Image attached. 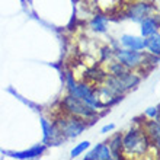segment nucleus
<instances>
[{
    "instance_id": "11",
    "label": "nucleus",
    "mask_w": 160,
    "mask_h": 160,
    "mask_svg": "<svg viewBox=\"0 0 160 160\" xmlns=\"http://www.w3.org/2000/svg\"><path fill=\"white\" fill-rule=\"evenodd\" d=\"M159 32V22L153 16H147L141 21V37H150V35Z\"/></svg>"
},
{
    "instance_id": "2",
    "label": "nucleus",
    "mask_w": 160,
    "mask_h": 160,
    "mask_svg": "<svg viewBox=\"0 0 160 160\" xmlns=\"http://www.w3.org/2000/svg\"><path fill=\"white\" fill-rule=\"evenodd\" d=\"M61 106L64 108V112H66V114L77 117V118H82L83 121L95 119L98 115V111L95 109V108H92V106L88 105L86 102H83L82 99H79V98H76V96H73L70 93L63 99Z\"/></svg>"
},
{
    "instance_id": "8",
    "label": "nucleus",
    "mask_w": 160,
    "mask_h": 160,
    "mask_svg": "<svg viewBox=\"0 0 160 160\" xmlns=\"http://www.w3.org/2000/svg\"><path fill=\"white\" fill-rule=\"evenodd\" d=\"M111 159H112V154H111V150L108 147V144H105V143L96 144L84 156V160H111Z\"/></svg>"
},
{
    "instance_id": "6",
    "label": "nucleus",
    "mask_w": 160,
    "mask_h": 160,
    "mask_svg": "<svg viewBox=\"0 0 160 160\" xmlns=\"http://www.w3.org/2000/svg\"><path fill=\"white\" fill-rule=\"evenodd\" d=\"M153 12V8L146 2H140V3H134L131 4L130 9H128V18L130 19H134L135 22H141L144 18L150 16V13Z\"/></svg>"
},
{
    "instance_id": "10",
    "label": "nucleus",
    "mask_w": 160,
    "mask_h": 160,
    "mask_svg": "<svg viewBox=\"0 0 160 160\" xmlns=\"http://www.w3.org/2000/svg\"><path fill=\"white\" fill-rule=\"evenodd\" d=\"M121 44L125 48H130V50L141 51L146 48V41H144L143 37H134V35H122Z\"/></svg>"
},
{
    "instance_id": "14",
    "label": "nucleus",
    "mask_w": 160,
    "mask_h": 160,
    "mask_svg": "<svg viewBox=\"0 0 160 160\" xmlns=\"http://www.w3.org/2000/svg\"><path fill=\"white\" fill-rule=\"evenodd\" d=\"M144 41H146V48L148 50L150 54H153V55L160 54V35H159V32L150 35V37H146Z\"/></svg>"
},
{
    "instance_id": "15",
    "label": "nucleus",
    "mask_w": 160,
    "mask_h": 160,
    "mask_svg": "<svg viewBox=\"0 0 160 160\" xmlns=\"http://www.w3.org/2000/svg\"><path fill=\"white\" fill-rule=\"evenodd\" d=\"M90 29L98 32V34H103L106 32V19L103 16H95L89 23Z\"/></svg>"
},
{
    "instance_id": "5",
    "label": "nucleus",
    "mask_w": 160,
    "mask_h": 160,
    "mask_svg": "<svg viewBox=\"0 0 160 160\" xmlns=\"http://www.w3.org/2000/svg\"><path fill=\"white\" fill-rule=\"evenodd\" d=\"M115 57H117V60H118L119 63H122L125 67L130 68V70L141 67V66H144L146 61L148 60V54H146L143 51L130 50V48L118 50L115 52Z\"/></svg>"
},
{
    "instance_id": "17",
    "label": "nucleus",
    "mask_w": 160,
    "mask_h": 160,
    "mask_svg": "<svg viewBox=\"0 0 160 160\" xmlns=\"http://www.w3.org/2000/svg\"><path fill=\"white\" fill-rule=\"evenodd\" d=\"M86 77H88L90 82H93V83H98V82H102V80H105L106 74L103 70H101V68H90L88 73H86Z\"/></svg>"
},
{
    "instance_id": "7",
    "label": "nucleus",
    "mask_w": 160,
    "mask_h": 160,
    "mask_svg": "<svg viewBox=\"0 0 160 160\" xmlns=\"http://www.w3.org/2000/svg\"><path fill=\"white\" fill-rule=\"evenodd\" d=\"M141 128H143L144 134L147 135V138L150 140V143H152L153 146H159V140H160L159 118H150V121L144 122Z\"/></svg>"
},
{
    "instance_id": "16",
    "label": "nucleus",
    "mask_w": 160,
    "mask_h": 160,
    "mask_svg": "<svg viewBox=\"0 0 160 160\" xmlns=\"http://www.w3.org/2000/svg\"><path fill=\"white\" fill-rule=\"evenodd\" d=\"M130 72V68L125 67L122 63H119L118 60L115 61V63L109 64V73H111V76H114V77H121L124 76V74H127V73Z\"/></svg>"
},
{
    "instance_id": "1",
    "label": "nucleus",
    "mask_w": 160,
    "mask_h": 160,
    "mask_svg": "<svg viewBox=\"0 0 160 160\" xmlns=\"http://www.w3.org/2000/svg\"><path fill=\"white\" fill-rule=\"evenodd\" d=\"M153 144L144 134L141 127L131 128L122 135V154L128 157H143L148 153Z\"/></svg>"
},
{
    "instance_id": "4",
    "label": "nucleus",
    "mask_w": 160,
    "mask_h": 160,
    "mask_svg": "<svg viewBox=\"0 0 160 160\" xmlns=\"http://www.w3.org/2000/svg\"><path fill=\"white\" fill-rule=\"evenodd\" d=\"M55 127L58 128L63 137H68V138H74L77 135H80L86 128V121L82 118L73 117V115H66L63 118H58V121L55 122Z\"/></svg>"
},
{
    "instance_id": "12",
    "label": "nucleus",
    "mask_w": 160,
    "mask_h": 160,
    "mask_svg": "<svg viewBox=\"0 0 160 160\" xmlns=\"http://www.w3.org/2000/svg\"><path fill=\"white\" fill-rule=\"evenodd\" d=\"M118 82H119V84H121L122 90H124V92H127V90H130V89L135 88V86L140 83V77L137 76L135 73H132L130 70L127 74L118 77Z\"/></svg>"
},
{
    "instance_id": "18",
    "label": "nucleus",
    "mask_w": 160,
    "mask_h": 160,
    "mask_svg": "<svg viewBox=\"0 0 160 160\" xmlns=\"http://www.w3.org/2000/svg\"><path fill=\"white\" fill-rule=\"evenodd\" d=\"M89 147H90V143H89V141H82V143H79L76 147L72 150L70 156H72L73 159H76V157H79L80 154H83V153L86 152Z\"/></svg>"
},
{
    "instance_id": "19",
    "label": "nucleus",
    "mask_w": 160,
    "mask_h": 160,
    "mask_svg": "<svg viewBox=\"0 0 160 160\" xmlns=\"http://www.w3.org/2000/svg\"><path fill=\"white\" fill-rule=\"evenodd\" d=\"M41 125H42V131H44V141H48V137H50V131H51V125L47 119H41Z\"/></svg>"
},
{
    "instance_id": "13",
    "label": "nucleus",
    "mask_w": 160,
    "mask_h": 160,
    "mask_svg": "<svg viewBox=\"0 0 160 160\" xmlns=\"http://www.w3.org/2000/svg\"><path fill=\"white\" fill-rule=\"evenodd\" d=\"M108 147L111 150L112 159H121L122 154V134H115L111 137V140L108 141Z\"/></svg>"
},
{
    "instance_id": "21",
    "label": "nucleus",
    "mask_w": 160,
    "mask_h": 160,
    "mask_svg": "<svg viewBox=\"0 0 160 160\" xmlns=\"http://www.w3.org/2000/svg\"><path fill=\"white\" fill-rule=\"evenodd\" d=\"M115 128V125L114 124H108V125H105V127H102V130H101V132L102 134H108L109 131H112Z\"/></svg>"
},
{
    "instance_id": "20",
    "label": "nucleus",
    "mask_w": 160,
    "mask_h": 160,
    "mask_svg": "<svg viewBox=\"0 0 160 160\" xmlns=\"http://www.w3.org/2000/svg\"><path fill=\"white\" fill-rule=\"evenodd\" d=\"M146 117H148V118H159V106H156V108H148V109L146 111Z\"/></svg>"
},
{
    "instance_id": "3",
    "label": "nucleus",
    "mask_w": 160,
    "mask_h": 160,
    "mask_svg": "<svg viewBox=\"0 0 160 160\" xmlns=\"http://www.w3.org/2000/svg\"><path fill=\"white\" fill-rule=\"evenodd\" d=\"M67 88H68V90H70V95L82 99L83 102H86L88 105H90L96 111L103 109V105H102L101 102H99V99H98L96 92H95L88 83H77L76 80L73 79L72 74H68Z\"/></svg>"
},
{
    "instance_id": "9",
    "label": "nucleus",
    "mask_w": 160,
    "mask_h": 160,
    "mask_svg": "<svg viewBox=\"0 0 160 160\" xmlns=\"http://www.w3.org/2000/svg\"><path fill=\"white\" fill-rule=\"evenodd\" d=\"M45 152V146L44 144H38L35 147L29 148V150H23V152H9L8 154L13 159H21V160H26V159H38L44 154Z\"/></svg>"
}]
</instances>
